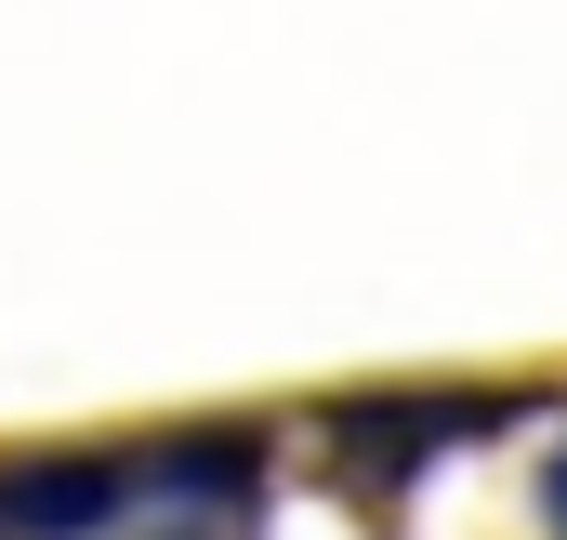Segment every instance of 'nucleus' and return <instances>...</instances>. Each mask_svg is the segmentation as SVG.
Segmentation results:
<instances>
[{"label": "nucleus", "instance_id": "20e7f679", "mask_svg": "<svg viewBox=\"0 0 567 540\" xmlns=\"http://www.w3.org/2000/svg\"><path fill=\"white\" fill-rule=\"evenodd\" d=\"M542 515H555V540H567V448H555V475H542Z\"/></svg>", "mask_w": 567, "mask_h": 540}, {"label": "nucleus", "instance_id": "f03ea898", "mask_svg": "<svg viewBox=\"0 0 567 540\" xmlns=\"http://www.w3.org/2000/svg\"><path fill=\"white\" fill-rule=\"evenodd\" d=\"M133 488H145L133 461H13L0 475V528L13 540H93Z\"/></svg>", "mask_w": 567, "mask_h": 540}, {"label": "nucleus", "instance_id": "7ed1b4c3", "mask_svg": "<svg viewBox=\"0 0 567 540\" xmlns=\"http://www.w3.org/2000/svg\"><path fill=\"white\" fill-rule=\"evenodd\" d=\"M251 475H265L251 435H172V448L145 461V488H185V501H251Z\"/></svg>", "mask_w": 567, "mask_h": 540}, {"label": "nucleus", "instance_id": "f257e3e1", "mask_svg": "<svg viewBox=\"0 0 567 540\" xmlns=\"http://www.w3.org/2000/svg\"><path fill=\"white\" fill-rule=\"evenodd\" d=\"M488 422H502V396H357L343 422H330V448H343V475L396 488L423 448H449V435H488Z\"/></svg>", "mask_w": 567, "mask_h": 540}]
</instances>
